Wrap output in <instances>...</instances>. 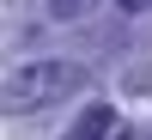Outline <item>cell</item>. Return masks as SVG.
<instances>
[{
    "instance_id": "obj_1",
    "label": "cell",
    "mask_w": 152,
    "mask_h": 140,
    "mask_svg": "<svg viewBox=\"0 0 152 140\" xmlns=\"http://www.w3.org/2000/svg\"><path fill=\"white\" fill-rule=\"evenodd\" d=\"M73 79H79V67H67V61H31V67H18L6 79V110H43Z\"/></svg>"
},
{
    "instance_id": "obj_2",
    "label": "cell",
    "mask_w": 152,
    "mask_h": 140,
    "mask_svg": "<svg viewBox=\"0 0 152 140\" xmlns=\"http://www.w3.org/2000/svg\"><path fill=\"white\" fill-rule=\"evenodd\" d=\"M110 122H116L110 110H85V116H79V128H73L67 140H104V134H110Z\"/></svg>"
},
{
    "instance_id": "obj_3",
    "label": "cell",
    "mask_w": 152,
    "mask_h": 140,
    "mask_svg": "<svg viewBox=\"0 0 152 140\" xmlns=\"http://www.w3.org/2000/svg\"><path fill=\"white\" fill-rule=\"evenodd\" d=\"M85 6H91V0H55V12H61V18H73V12H85Z\"/></svg>"
},
{
    "instance_id": "obj_4",
    "label": "cell",
    "mask_w": 152,
    "mask_h": 140,
    "mask_svg": "<svg viewBox=\"0 0 152 140\" xmlns=\"http://www.w3.org/2000/svg\"><path fill=\"white\" fill-rule=\"evenodd\" d=\"M122 6H128V12H146V6H152V0H122Z\"/></svg>"
}]
</instances>
